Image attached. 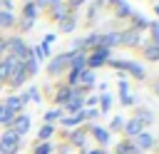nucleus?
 <instances>
[{
  "label": "nucleus",
  "mask_w": 159,
  "mask_h": 154,
  "mask_svg": "<svg viewBox=\"0 0 159 154\" xmlns=\"http://www.w3.org/2000/svg\"><path fill=\"white\" fill-rule=\"evenodd\" d=\"M67 62H70L75 70H80V67H84V65H87V57H84L82 52H72V55H67Z\"/></svg>",
  "instance_id": "obj_6"
},
{
  "label": "nucleus",
  "mask_w": 159,
  "mask_h": 154,
  "mask_svg": "<svg viewBox=\"0 0 159 154\" xmlns=\"http://www.w3.org/2000/svg\"><path fill=\"white\" fill-rule=\"evenodd\" d=\"M124 15H132V10H129L127 2H119L117 5V17H124Z\"/></svg>",
  "instance_id": "obj_18"
},
{
  "label": "nucleus",
  "mask_w": 159,
  "mask_h": 154,
  "mask_svg": "<svg viewBox=\"0 0 159 154\" xmlns=\"http://www.w3.org/2000/svg\"><path fill=\"white\" fill-rule=\"evenodd\" d=\"M65 65H67V55H60V57H57V60H55V62L50 65V72L55 75V72H57L60 67H65Z\"/></svg>",
  "instance_id": "obj_15"
},
{
  "label": "nucleus",
  "mask_w": 159,
  "mask_h": 154,
  "mask_svg": "<svg viewBox=\"0 0 159 154\" xmlns=\"http://www.w3.org/2000/svg\"><path fill=\"white\" fill-rule=\"evenodd\" d=\"M22 104H25V97H10V99L5 102V109L17 112V109H22Z\"/></svg>",
  "instance_id": "obj_11"
},
{
  "label": "nucleus",
  "mask_w": 159,
  "mask_h": 154,
  "mask_svg": "<svg viewBox=\"0 0 159 154\" xmlns=\"http://www.w3.org/2000/svg\"><path fill=\"white\" fill-rule=\"evenodd\" d=\"M89 154H104V152H102V149H94V152H89Z\"/></svg>",
  "instance_id": "obj_32"
},
{
  "label": "nucleus",
  "mask_w": 159,
  "mask_h": 154,
  "mask_svg": "<svg viewBox=\"0 0 159 154\" xmlns=\"http://www.w3.org/2000/svg\"><path fill=\"white\" fill-rule=\"evenodd\" d=\"M47 2H50V0H37V5H40V7H42V5H47Z\"/></svg>",
  "instance_id": "obj_30"
},
{
  "label": "nucleus",
  "mask_w": 159,
  "mask_h": 154,
  "mask_svg": "<svg viewBox=\"0 0 159 154\" xmlns=\"http://www.w3.org/2000/svg\"><path fill=\"white\" fill-rule=\"evenodd\" d=\"M157 94H159V84H157Z\"/></svg>",
  "instance_id": "obj_34"
},
{
  "label": "nucleus",
  "mask_w": 159,
  "mask_h": 154,
  "mask_svg": "<svg viewBox=\"0 0 159 154\" xmlns=\"http://www.w3.org/2000/svg\"><path fill=\"white\" fill-rule=\"evenodd\" d=\"M50 134H52V127H42L40 129V139H47Z\"/></svg>",
  "instance_id": "obj_26"
},
{
  "label": "nucleus",
  "mask_w": 159,
  "mask_h": 154,
  "mask_svg": "<svg viewBox=\"0 0 159 154\" xmlns=\"http://www.w3.org/2000/svg\"><path fill=\"white\" fill-rule=\"evenodd\" d=\"M109 104H112V102H109V97H102V109H104V112L109 109Z\"/></svg>",
  "instance_id": "obj_28"
},
{
  "label": "nucleus",
  "mask_w": 159,
  "mask_h": 154,
  "mask_svg": "<svg viewBox=\"0 0 159 154\" xmlns=\"http://www.w3.org/2000/svg\"><path fill=\"white\" fill-rule=\"evenodd\" d=\"M12 22H15V20H12V15H10V12H0V25H2V27L12 25Z\"/></svg>",
  "instance_id": "obj_19"
},
{
  "label": "nucleus",
  "mask_w": 159,
  "mask_h": 154,
  "mask_svg": "<svg viewBox=\"0 0 159 154\" xmlns=\"http://www.w3.org/2000/svg\"><path fill=\"white\" fill-rule=\"evenodd\" d=\"M152 142H154V139H152V134L139 132V137L134 139V147H137V149H149V147H152Z\"/></svg>",
  "instance_id": "obj_7"
},
{
  "label": "nucleus",
  "mask_w": 159,
  "mask_h": 154,
  "mask_svg": "<svg viewBox=\"0 0 159 154\" xmlns=\"http://www.w3.org/2000/svg\"><path fill=\"white\" fill-rule=\"evenodd\" d=\"M139 132H142V122H139V117H134L132 122H127V134H129V137H137Z\"/></svg>",
  "instance_id": "obj_12"
},
{
  "label": "nucleus",
  "mask_w": 159,
  "mask_h": 154,
  "mask_svg": "<svg viewBox=\"0 0 159 154\" xmlns=\"http://www.w3.org/2000/svg\"><path fill=\"white\" fill-rule=\"evenodd\" d=\"M119 40H122V45H137V42H139V35H137L134 30H129V32L119 35Z\"/></svg>",
  "instance_id": "obj_13"
},
{
  "label": "nucleus",
  "mask_w": 159,
  "mask_h": 154,
  "mask_svg": "<svg viewBox=\"0 0 159 154\" xmlns=\"http://www.w3.org/2000/svg\"><path fill=\"white\" fill-rule=\"evenodd\" d=\"M15 62H17V60H12V57H5V60L0 62V79H5V77H7L10 72H12Z\"/></svg>",
  "instance_id": "obj_9"
},
{
  "label": "nucleus",
  "mask_w": 159,
  "mask_h": 154,
  "mask_svg": "<svg viewBox=\"0 0 159 154\" xmlns=\"http://www.w3.org/2000/svg\"><path fill=\"white\" fill-rule=\"evenodd\" d=\"M107 55H109V50H107V47H97V50H94V55L89 57V62H87V65H89V67L104 65V62H107Z\"/></svg>",
  "instance_id": "obj_4"
},
{
  "label": "nucleus",
  "mask_w": 159,
  "mask_h": 154,
  "mask_svg": "<svg viewBox=\"0 0 159 154\" xmlns=\"http://www.w3.org/2000/svg\"><path fill=\"white\" fill-rule=\"evenodd\" d=\"M72 142L82 147V144H84V134H82V132H75V134H72Z\"/></svg>",
  "instance_id": "obj_22"
},
{
  "label": "nucleus",
  "mask_w": 159,
  "mask_h": 154,
  "mask_svg": "<svg viewBox=\"0 0 159 154\" xmlns=\"http://www.w3.org/2000/svg\"><path fill=\"white\" fill-rule=\"evenodd\" d=\"M12 79H10V84L12 87H17V84H22L25 79H27V72H25V62H15V67H12V75H10Z\"/></svg>",
  "instance_id": "obj_3"
},
{
  "label": "nucleus",
  "mask_w": 159,
  "mask_h": 154,
  "mask_svg": "<svg viewBox=\"0 0 159 154\" xmlns=\"http://www.w3.org/2000/svg\"><path fill=\"white\" fill-rule=\"evenodd\" d=\"M112 65H114L117 70H127V72H132V75L139 77V79L144 77V70H142L137 62H129V60H112Z\"/></svg>",
  "instance_id": "obj_2"
},
{
  "label": "nucleus",
  "mask_w": 159,
  "mask_h": 154,
  "mask_svg": "<svg viewBox=\"0 0 159 154\" xmlns=\"http://www.w3.org/2000/svg\"><path fill=\"white\" fill-rule=\"evenodd\" d=\"M132 102H134V99H132L129 94H122V104H132Z\"/></svg>",
  "instance_id": "obj_29"
},
{
  "label": "nucleus",
  "mask_w": 159,
  "mask_h": 154,
  "mask_svg": "<svg viewBox=\"0 0 159 154\" xmlns=\"http://www.w3.org/2000/svg\"><path fill=\"white\" fill-rule=\"evenodd\" d=\"M12 127H15V129H12V132H15V134H17V137H22V134H25V132H27V129H30V117H27V114H22V117H17V119H15V124H12Z\"/></svg>",
  "instance_id": "obj_5"
},
{
  "label": "nucleus",
  "mask_w": 159,
  "mask_h": 154,
  "mask_svg": "<svg viewBox=\"0 0 159 154\" xmlns=\"http://www.w3.org/2000/svg\"><path fill=\"white\" fill-rule=\"evenodd\" d=\"M15 119H17V114L15 112H10V109H5V107H0V124H15Z\"/></svg>",
  "instance_id": "obj_10"
},
{
  "label": "nucleus",
  "mask_w": 159,
  "mask_h": 154,
  "mask_svg": "<svg viewBox=\"0 0 159 154\" xmlns=\"http://www.w3.org/2000/svg\"><path fill=\"white\" fill-rule=\"evenodd\" d=\"M70 2H72V5H82L84 0H70Z\"/></svg>",
  "instance_id": "obj_31"
},
{
  "label": "nucleus",
  "mask_w": 159,
  "mask_h": 154,
  "mask_svg": "<svg viewBox=\"0 0 159 154\" xmlns=\"http://www.w3.org/2000/svg\"><path fill=\"white\" fill-rule=\"evenodd\" d=\"M25 17H27V20H32V17H35V5H32V2H27V5H25Z\"/></svg>",
  "instance_id": "obj_21"
},
{
  "label": "nucleus",
  "mask_w": 159,
  "mask_h": 154,
  "mask_svg": "<svg viewBox=\"0 0 159 154\" xmlns=\"http://www.w3.org/2000/svg\"><path fill=\"white\" fill-rule=\"evenodd\" d=\"M82 104H84L82 94H80V92H72V99H67V104H65V107H67L70 112H77V109H80Z\"/></svg>",
  "instance_id": "obj_8"
},
{
  "label": "nucleus",
  "mask_w": 159,
  "mask_h": 154,
  "mask_svg": "<svg viewBox=\"0 0 159 154\" xmlns=\"http://www.w3.org/2000/svg\"><path fill=\"white\" fill-rule=\"evenodd\" d=\"M72 27H75V20H72V17H70V15H67V17H65V20H62V22H60V30H62V32H70V30H72Z\"/></svg>",
  "instance_id": "obj_17"
},
{
  "label": "nucleus",
  "mask_w": 159,
  "mask_h": 154,
  "mask_svg": "<svg viewBox=\"0 0 159 154\" xmlns=\"http://www.w3.org/2000/svg\"><path fill=\"white\" fill-rule=\"evenodd\" d=\"M70 97H72V89H70V87H62V89L57 92V97H55V99H57V102H62V104H67V99H70Z\"/></svg>",
  "instance_id": "obj_16"
},
{
  "label": "nucleus",
  "mask_w": 159,
  "mask_h": 154,
  "mask_svg": "<svg viewBox=\"0 0 159 154\" xmlns=\"http://www.w3.org/2000/svg\"><path fill=\"white\" fill-rule=\"evenodd\" d=\"M109 2H114V5H119V2H124V0H109Z\"/></svg>",
  "instance_id": "obj_33"
},
{
  "label": "nucleus",
  "mask_w": 159,
  "mask_h": 154,
  "mask_svg": "<svg viewBox=\"0 0 159 154\" xmlns=\"http://www.w3.org/2000/svg\"><path fill=\"white\" fill-rule=\"evenodd\" d=\"M0 107H2V104H0Z\"/></svg>",
  "instance_id": "obj_35"
},
{
  "label": "nucleus",
  "mask_w": 159,
  "mask_h": 154,
  "mask_svg": "<svg viewBox=\"0 0 159 154\" xmlns=\"http://www.w3.org/2000/svg\"><path fill=\"white\" fill-rule=\"evenodd\" d=\"M149 60H159V47L154 45V47H147V52H144Z\"/></svg>",
  "instance_id": "obj_20"
},
{
  "label": "nucleus",
  "mask_w": 159,
  "mask_h": 154,
  "mask_svg": "<svg viewBox=\"0 0 159 154\" xmlns=\"http://www.w3.org/2000/svg\"><path fill=\"white\" fill-rule=\"evenodd\" d=\"M57 117H60V112H47V114H45V119H47V122H55Z\"/></svg>",
  "instance_id": "obj_27"
},
{
  "label": "nucleus",
  "mask_w": 159,
  "mask_h": 154,
  "mask_svg": "<svg viewBox=\"0 0 159 154\" xmlns=\"http://www.w3.org/2000/svg\"><path fill=\"white\" fill-rule=\"evenodd\" d=\"M122 127H124V119L122 117H114L112 119V129H122Z\"/></svg>",
  "instance_id": "obj_25"
},
{
  "label": "nucleus",
  "mask_w": 159,
  "mask_h": 154,
  "mask_svg": "<svg viewBox=\"0 0 159 154\" xmlns=\"http://www.w3.org/2000/svg\"><path fill=\"white\" fill-rule=\"evenodd\" d=\"M20 149V137L10 129V132H5L2 137H0V154H15Z\"/></svg>",
  "instance_id": "obj_1"
},
{
  "label": "nucleus",
  "mask_w": 159,
  "mask_h": 154,
  "mask_svg": "<svg viewBox=\"0 0 159 154\" xmlns=\"http://www.w3.org/2000/svg\"><path fill=\"white\" fill-rule=\"evenodd\" d=\"M52 149H50V144H37V149H35V154H50Z\"/></svg>",
  "instance_id": "obj_23"
},
{
  "label": "nucleus",
  "mask_w": 159,
  "mask_h": 154,
  "mask_svg": "<svg viewBox=\"0 0 159 154\" xmlns=\"http://www.w3.org/2000/svg\"><path fill=\"white\" fill-rule=\"evenodd\" d=\"M134 25H137V27H147L149 22H147V20H144L142 15H134Z\"/></svg>",
  "instance_id": "obj_24"
},
{
  "label": "nucleus",
  "mask_w": 159,
  "mask_h": 154,
  "mask_svg": "<svg viewBox=\"0 0 159 154\" xmlns=\"http://www.w3.org/2000/svg\"><path fill=\"white\" fill-rule=\"evenodd\" d=\"M92 134H94V139H97L99 144H107V142H109V134H107V129H102V127H94Z\"/></svg>",
  "instance_id": "obj_14"
}]
</instances>
